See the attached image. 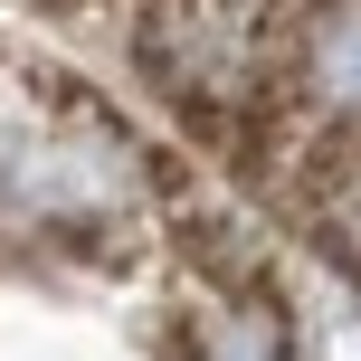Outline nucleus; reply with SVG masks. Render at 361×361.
Masks as SVG:
<instances>
[{
    "label": "nucleus",
    "instance_id": "f257e3e1",
    "mask_svg": "<svg viewBox=\"0 0 361 361\" xmlns=\"http://www.w3.org/2000/svg\"><path fill=\"white\" fill-rule=\"evenodd\" d=\"M152 162L105 105H38L0 124V219L29 238H105L143 209Z\"/></svg>",
    "mask_w": 361,
    "mask_h": 361
},
{
    "label": "nucleus",
    "instance_id": "f03ea898",
    "mask_svg": "<svg viewBox=\"0 0 361 361\" xmlns=\"http://www.w3.org/2000/svg\"><path fill=\"white\" fill-rule=\"evenodd\" d=\"M133 57H143L152 95L180 105L200 133H238L276 105L295 29L276 0H152L133 29Z\"/></svg>",
    "mask_w": 361,
    "mask_h": 361
},
{
    "label": "nucleus",
    "instance_id": "7ed1b4c3",
    "mask_svg": "<svg viewBox=\"0 0 361 361\" xmlns=\"http://www.w3.org/2000/svg\"><path fill=\"white\" fill-rule=\"evenodd\" d=\"M286 86L324 133H361V0H314L295 19Z\"/></svg>",
    "mask_w": 361,
    "mask_h": 361
},
{
    "label": "nucleus",
    "instance_id": "20e7f679",
    "mask_svg": "<svg viewBox=\"0 0 361 361\" xmlns=\"http://www.w3.org/2000/svg\"><path fill=\"white\" fill-rule=\"evenodd\" d=\"M180 361H295V333H286V305L247 276L209 295V305L180 324Z\"/></svg>",
    "mask_w": 361,
    "mask_h": 361
},
{
    "label": "nucleus",
    "instance_id": "39448f33",
    "mask_svg": "<svg viewBox=\"0 0 361 361\" xmlns=\"http://www.w3.org/2000/svg\"><path fill=\"white\" fill-rule=\"evenodd\" d=\"M305 219L343 267H361V133H333V162L314 171V209Z\"/></svg>",
    "mask_w": 361,
    "mask_h": 361
}]
</instances>
